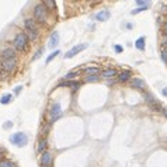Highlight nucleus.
Instances as JSON below:
<instances>
[{"mask_svg": "<svg viewBox=\"0 0 167 167\" xmlns=\"http://www.w3.org/2000/svg\"><path fill=\"white\" fill-rule=\"evenodd\" d=\"M0 66H2V69H3L6 73H10V72H13L16 69V66H17V58H14V59H4V60H2Z\"/></svg>", "mask_w": 167, "mask_h": 167, "instance_id": "obj_5", "label": "nucleus"}, {"mask_svg": "<svg viewBox=\"0 0 167 167\" xmlns=\"http://www.w3.org/2000/svg\"><path fill=\"white\" fill-rule=\"evenodd\" d=\"M21 88H23V86H17V87H16V93H18Z\"/></svg>", "mask_w": 167, "mask_h": 167, "instance_id": "obj_29", "label": "nucleus"}, {"mask_svg": "<svg viewBox=\"0 0 167 167\" xmlns=\"http://www.w3.org/2000/svg\"><path fill=\"white\" fill-rule=\"evenodd\" d=\"M136 4H138V6H141V7H149L150 4V2H142V0H138V2H136Z\"/></svg>", "mask_w": 167, "mask_h": 167, "instance_id": "obj_24", "label": "nucleus"}, {"mask_svg": "<svg viewBox=\"0 0 167 167\" xmlns=\"http://www.w3.org/2000/svg\"><path fill=\"white\" fill-rule=\"evenodd\" d=\"M115 51L117 52H122V46L121 45H115Z\"/></svg>", "mask_w": 167, "mask_h": 167, "instance_id": "obj_27", "label": "nucleus"}, {"mask_svg": "<svg viewBox=\"0 0 167 167\" xmlns=\"http://www.w3.org/2000/svg\"><path fill=\"white\" fill-rule=\"evenodd\" d=\"M44 4L48 7V10H54L55 9V2H52V0H46V2H44Z\"/></svg>", "mask_w": 167, "mask_h": 167, "instance_id": "obj_23", "label": "nucleus"}, {"mask_svg": "<svg viewBox=\"0 0 167 167\" xmlns=\"http://www.w3.org/2000/svg\"><path fill=\"white\" fill-rule=\"evenodd\" d=\"M131 76H132V73H131L129 70H124L118 74V80L119 82H128V80L131 79Z\"/></svg>", "mask_w": 167, "mask_h": 167, "instance_id": "obj_15", "label": "nucleus"}, {"mask_svg": "<svg viewBox=\"0 0 167 167\" xmlns=\"http://www.w3.org/2000/svg\"><path fill=\"white\" fill-rule=\"evenodd\" d=\"M34 20L41 24H44L48 20V7L44 3H40L34 7Z\"/></svg>", "mask_w": 167, "mask_h": 167, "instance_id": "obj_3", "label": "nucleus"}, {"mask_svg": "<svg viewBox=\"0 0 167 167\" xmlns=\"http://www.w3.org/2000/svg\"><path fill=\"white\" fill-rule=\"evenodd\" d=\"M135 46L139 49V51H143V49H145V38H143V37H141L139 40H136Z\"/></svg>", "mask_w": 167, "mask_h": 167, "instance_id": "obj_18", "label": "nucleus"}, {"mask_svg": "<svg viewBox=\"0 0 167 167\" xmlns=\"http://www.w3.org/2000/svg\"><path fill=\"white\" fill-rule=\"evenodd\" d=\"M87 48V44H79V45H76V46H73V48L70 49V51H68L65 54V58L66 59H70V58H73V56H76L79 52H82V51H84V49Z\"/></svg>", "mask_w": 167, "mask_h": 167, "instance_id": "obj_6", "label": "nucleus"}, {"mask_svg": "<svg viewBox=\"0 0 167 167\" xmlns=\"http://www.w3.org/2000/svg\"><path fill=\"white\" fill-rule=\"evenodd\" d=\"M131 86L135 88H139V90H143V88L146 87V83L141 79H132L131 80Z\"/></svg>", "mask_w": 167, "mask_h": 167, "instance_id": "obj_11", "label": "nucleus"}, {"mask_svg": "<svg viewBox=\"0 0 167 167\" xmlns=\"http://www.w3.org/2000/svg\"><path fill=\"white\" fill-rule=\"evenodd\" d=\"M0 167H14V163L12 160H4L0 163Z\"/></svg>", "mask_w": 167, "mask_h": 167, "instance_id": "obj_22", "label": "nucleus"}, {"mask_svg": "<svg viewBox=\"0 0 167 167\" xmlns=\"http://www.w3.org/2000/svg\"><path fill=\"white\" fill-rule=\"evenodd\" d=\"M79 74H80V72H79V70H72V72H69V73H66L65 79L68 80V82H70V80L76 79V77L79 76Z\"/></svg>", "mask_w": 167, "mask_h": 167, "instance_id": "obj_17", "label": "nucleus"}, {"mask_svg": "<svg viewBox=\"0 0 167 167\" xmlns=\"http://www.w3.org/2000/svg\"><path fill=\"white\" fill-rule=\"evenodd\" d=\"M13 44H14V48L17 49V51L27 52L30 48V38L26 32H18V34H16Z\"/></svg>", "mask_w": 167, "mask_h": 167, "instance_id": "obj_1", "label": "nucleus"}, {"mask_svg": "<svg viewBox=\"0 0 167 167\" xmlns=\"http://www.w3.org/2000/svg\"><path fill=\"white\" fill-rule=\"evenodd\" d=\"M84 73L87 76H96V74H100V68H86Z\"/></svg>", "mask_w": 167, "mask_h": 167, "instance_id": "obj_16", "label": "nucleus"}, {"mask_svg": "<svg viewBox=\"0 0 167 167\" xmlns=\"http://www.w3.org/2000/svg\"><path fill=\"white\" fill-rule=\"evenodd\" d=\"M10 142L14 143L16 146H18V147H24L27 143H28V136H27L24 132H17V133H14V135L10 136Z\"/></svg>", "mask_w": 167, "mask_h": 167, "instance_id": "obj_4", "label": "nucleus"}, {"mask_svg": "<svg viewBox=\"0 0 167 167\" xmlns=\"http://www.w3.org/2000/svg\"><path fill=\"white\" fill-rule=\"evenodd\" d=\"M161 60L167 63V49H161Z\"/></svg>", "mask_w": 167, "mask_h": 167, "instance_id": "obj_25", "label": "nucleus"}, {"mask_svg": "<svg viewBox=\"0 0 167 167\" xmlns=\"http://www.w3.org/2000/svg\"><path fill=\"white\" fill-rule=\"evenodd\" d=\"M59 54H60V51H55V52H52V54L49 55L48 58H46V63H49V62H51L52 59H55V58H56V56H58V55H59Z\"/></svg>", "mask_w": 167, "mask_h": 167, "instance_id": "obj_21", "label": "nucleus"}, {"mask_svg": "<svg viewBox=\"0 0 167 167\" xmlns=\"http://www.w3.org/2000/svg\"><path fill=\"white\" fill-rule=\"evenodd\" d=\"M110 16H111L110 10L104 9V10H101L100 13H97V14H96V20L97 21H107L108 18H110Z\"/></svg>", "mask_w": 167, "mask_h": 167, "instance_id": "obj_9", "label": "nucleus"}, {"mask_svg": "<svg viewBox=\"0 0 167 167\" xmlns=\"http://www.w3.org/2000/svg\"><path fill=\"white\" fill-rule=\"evenodd\" d=\"M2 161H4L3 160V155H0V163H2Z\"/></svg>", "mask_w": 167, "mask_h": 167, "instance_id": "obj_31", "label": "nucleus"}, {"mask_svg": "<svg viewBox=\"0 0 167 167\" xmlns=\"http://www.w3.org/2000/svg\"><path fill=\"white\" fill-rule=\"evenodd\" d=\"M58 44H59V34L55 31V32H52L51 38H49V48H55Z\"/></svg>", "mask_w": 167, "mask_h": 167, "instance_id": "obj_12", "label": "nucleus"}, {"mask_svg": "<svg viewBox=\"0 0 167 167\" xmlns=\"http://www.w3.org/2000/svg\"><path fill=\"white\" fill-rule=\"evenodd\" d=\"M164 32H167V23L164 24Z\"/></svg>", "mask_w": 167, "mask_h": 167, "instance_id": "obj_32", "label": "nucleus"}, {"mask_svg": "<svg viewBox=\"0 0 167 167\" xmlns=\"http://www.w3.org/2000/svg\"><path fill=\"white\" fill-rule=\"evenodd\" d=\"M97 80H100V74H96V76H86V77H84V82H86V83L97 82Z\"/></svg>", "mask_w": 167, "mask_h": 167, "instance_id": "obj_20", "label": "nucleus"}, {"mask_svg": "<svg viewBox=\"0 0 167 167\" xmlns=\"http://www.w3.org/2000/svg\"><path fill=\"white\" fill-rule=\"evenodd\" d=\"M40 164L42 167H51V164H52V155L51 153L49 152L42 153L40 157Z\"/></svg>", "mask_w": 167, "mask_h": 167, "instance_id": "obj_7", "label": "nucleus"}, {"mask_svg": "<svg viewBox=\"0 0 167 167\" xmlns=\"http://www.w3.org/2000/svg\"><path fill=\"white\" fill-rule=\"evenodd\" d=\"M24 27H26V34L30 35V40L32 41H37L38 40V35H40V31H38V27L35 24V20L32 18H26L24 20Z\"/></svg>", "mask_w": 167, "mask_h": 167, "instance_id": "obj_2", "label": "nucleus"}, {"mask_svg": "<svg viewBox=\"0 0 167 167\" xmlns=\"http://www.w3.org/2000/svg\"><path fill=\"white\" fill-rule=\"evenodd\" d=\"M163 96H167V88H163Z\"/></svg>", "mask_w": 167, "mask_h": 167, "instance_id": "obj_30", "label": "nucleus"}, {"mask_svg": "<svg viewBox=\"0 0 167 167\" xmlns=\"http://www.w3.org/2000/svg\"><path fill=\"white\" fill-rule=\"evenodd\" d=\"M117 74H118V73H117V70H115V69H112V68L104 69V70L101 72V76L105 77V79H111V77H115Z\"/></svg>", "mask_w": 167, "mask_h": 167, "instance_id": "obj_10", "label": "nucleus"}, {"mask_svg": "<svg viewBox=\"0 0 167 167\" xmlns=\"http://www.w3.org/2000/svg\"><path fill=\"white\" fill-rule=\"evenodd\" d=\"M0 58H2V60L4 59H14L16 58V52L13 48H6L2 51V54H0Z\"/></svg>", "mask_w": 167, "mask_h": 167, "instance_id": "obj_8", "label": "nucleus"}, {"mask_svg": "<svg viewBox=\"0 0 167 167\" xmlns=\"http://www.w3.org/2000/svg\"><path fill=\"white\" fill-rule=\"evenodd\" d=\"M161 112H163L164 117H167V108H161Z\"/></svg>", "mask_w": 167, "mask_h": 167, "instance_id": "obj_28", "label": "nucleus"}, {"mask_svg": "<svg viewBox=\"0 0 167 167\" xmlns=\"http://www.w3.org/2000/svg\"><path fill=\"white\" fill-rule=\"evenodd\" d=\"M42 51H44V49H42V48H41V49H38L37 55H35V56H34V58H32V59H34V60H35V59H38V58H40V56H41V54H42Z\"/></svg>", "mask_w": 167, "mask_h": 167, "instance_id": "obj_26", "label": "nucleus"}, {"mask_svg": "<svg viewBox=\"0 0 167 167\" xmlns=\"http://www.w3.org/2000/svg\"><path fill=\"white\" fill-rule=\"evenodd\" d=\"M12 100H13V96H12V94H4V96L0 98V103H2V104H9Z\"/></svg>", "mask_w": 167, "mask_h": 167, "instance_id": "obj_19", "label": "nucleus"}, {"mask_svg": "<svg viewBox=\"0 0 167 167\" xmlns=\"http://www.w3.org/2000/svg\"><path fill=\"white\" fill-rule=\"evenodd\" d=\"M46 147H48V141H46L45 138H44V139H41V141L38 142L37 150L41 153V155H42V153H45V152H46Z\"/></svg>", "mask_w": 167, "mask_h": 167, "instance_id": "obj_13", "label": "nucleus"}, {"mask_svg": "<svg viewBox=\"0 0 167 167\" xmlns=\"http://www.w3.org/2000/svg\"><path fill=\"white\" fill-rule=\"evenodd\" d=\"M59 114H60V104H59V103H55V104L52 105V108H51L52 119L58 118V115H59Z\"/></svg>", "mask_w": 167, "mask_h": 167, "instance_id": "obj_14", "label": "nucleus"}]
</instances>
